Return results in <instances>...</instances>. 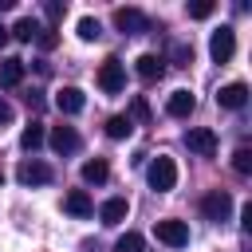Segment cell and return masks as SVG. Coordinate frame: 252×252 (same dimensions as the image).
Wrapping results in <instances>:
<instances>
[{"label":"cell","instance_id":"ffe728a7","mask_svg":"<svg viewBox=\"0 0 252 252\" xmlns=\"http://www.w3.org/2000/svg\"><path fill=\"white\" fill-rule=\"evenodd\" d=\"M130 130H134V122H130L126 114H114V118L106 122V138H114V142H122V138H130Z\"/></svg>","mask_w":252,"mask_h":252},{"label":"cell","instance_id":"5bb4252c","mask_svg":"<svg viewBox=\"0 0 252 252\" xmlns=\"http://www.w3.org/2000/svg\"><path fill=\"white\" fill-rule=\"evenodd\" d=\"M63 209H67L71 217H91V213H94V201L87 197V189H71V193L63 197Z\"/></svg>","mask_w":252,"mask_h":252},{"label":"cell","instance_id":"7402d4cb","mask_svg":"<svg viewBox=\"0 0 252 252\" xmlns=\"http://www.w3.org/2000/svg\"><path fill=\"white\" fill-rule=\"evenodd\" d=\"M232 169L244 173V177L252 173V150H248V146H236V154H232Z\"/></svg>","mask_w":252,"mask_h":252},{"label":"cell","instance_id":"d6986e66","mask_svg":"<svg viewBox=\"0 0 252 252\" xmlns=\"http://www.w3.org/2000/svg\"><path fill=\"white\" fill-rule=\"evenodd\" d=\"M47 142V134H43V126L39 122H32V126H24V134H20V146L28 150V154H35L39 146Z\"/></svg>","mask_w":252,"mask_h":252},{"label":"cell","instance_id":"2e32d148","mask_svg":"<svg viewBox=\"0 0 252 252\" xmlns=\"http://www.w3.org/2000/svg\"><path fill=\"white\" fill-rule=\"evenodd\" d=\"M24 83V59H4L0 63V87H20Z\"/></svg>","mask_w":252,"mask_h":252},{"label":"cell","instance_id":"f546056e","mask_svg":"<svg viewBox=\"0 0 252 252\" xmlns=\"http://www.w3.org/2000/svg\"><path fill=\"white\" fill-rule=\"evenodd\" d=\"M8 8H12V0H0V12H8Z\"/></svg>","mask_w":252,"mask_h":252},{"label":"cell","instance_id":"52a82bcc","mask_svg":"<svg viewBox=\"0 0 252 252\" xmlns=\"http://www.w3.org/2000/svg\"><path fill=\"white\" fill-rule=\"evenodd\" d=\"M16 177H20V185H47L55 173H51V165H47V161H35V158H28V161H20Z\"/></svg>","mask_w":252,"mask_h":252},{"label":"cell","instance_id":"277c9868","mask_svg":"<svg viewBox=\"0 0 252 252\" xmlns=\"http://www.w3.org/2000/svg\"><path fill=\"white\" fill-rule=\"evenodd\" d=\"M201 213H205L209 220H228V213H232V197H228L224 189H213V193L201 197Z\"/></svg>","mask_w":252,"mask_h":252},{"label":"cell","instance_id":"e0dca14e","mask_svg":"<svg viewBox=\"0 0 252 252\" xmlns=\"http://www.w3.org/2000/svg\"><path fill=\"white\" fill-rule=\"evenodd\" d=\"M110 177V165L102 161V158H91V161H83V181L87 185H102Z\"/></svg>","mask_w":252,"mask_h":252},{"label":"cell","instance_id":"ba28073f","mask_svg":"<svg viewBox=\"0 0 252 252\" xmlns=\"http://www.w3.org/2000/svg\"><path fill=\"white\" fill-rule=\"evenodd\" d=\"M185 146H189L193 154H201V158H213V154H217V134H213L209 126H193V130L185 134Z\"/></svg>","mask_w":252,"mask_h":252},{"label":"cell","instance_id":"d4e9b609","mask_svg":"<svg viewBox=\"0 0 252 252\" xmlns=\"http://www.w3.org/2000/svg\"><path fill=\"white\" fill-rule=\"evenodd\" d=\"M35 43H39V51H51V47L59 43V32H55V28H39V35H35Z\"/></svg>","mask_w":252,"mask_h":252},{"label":"cell","instance_id":"6da1fadb","mask_svg":"<svg viewBox=\"0 0 252 252\" xmlns=\"http://www.w3.org/2000/svg\"><path fill=\"white\" fill-rule=\"evenodd\" d=\"M146 181H150V189H158V193H169V189L177 185V165H173V158L158 154V158L150 161V169H146Z\"/></svg>","mask_w":252,"mask_h":252},{"label":"cell","instance_id":"4dcf8cb0","mask_svg":"<svg viewBox=\"0 0 252 252\" xmlns=\"http://www.w3.org/2000/svg\"><path fill=\"white\" fill-rule=\"evenodd\" d=\"M0 181H4V173H0Z\"/></svg>","mask_w":252,"mask_h":252},{"label":"cell","instance_id":"4fadbf2b","mask_svg":"<svg viewBox=\"0 0 252 252\" xmlns=\"http://www.w3.org/2000/svg\"><path fill=\"white\" fill-rule=\"evenodd\" d=\"M165 110H169L173 118H189V114L197 110V98H193V91H173V94L165 98Z\"/></svg>","mask_w":252,"mask_h":252},{"label":"cell","instance_id":"4316f807","mask_svg":"<svg viewBox=\"0 0 252 252\" xmlns=\"http://www.w3.org/2000/svg\"><path fill=\"white\" fill-rule=\"evenodd\" d=\"M43 12H47V20H51V24H59V20L67 16V4H59V0H47V4H43Z\"/></svg>","mask_w":252,"mask_h":252},{"label":"cell","instance_id":"30bf717a","mask_svg":"<svg viewBox=\"0 0 252 252\" xmlns=\"http://www.w3.org/2000/svg\"><path fill=\"white\" fill-rule=\"evenodd\" d=\"M134 71H138V79H142V83H158V79L165 75V59H161V55H154V51H146V55H138Z\"/></svg>","mask_w":252,"mask_h":252},{"label":"cell","instance_id":"9a60e30c","mask_svg":"<svg viewBox=\"0 0 252 252\" xmlns=\"http://www.w3.org/2000/svg\"><path fill=\"white\" fill-rule=\"evenodd\" d=\"M126 213H130L126 197H110V201H102V209H98V220H102V224H118V220H126Z\"/></svg>","mask_w":252,"mask_h":252},{"label":"cell","instance_id":"f1b7e54d","mask_svg":"<svg viewBox=\"0 0 252 252\" xmlns=\"http://www.w3.org/2000/svg\"><path fill=\"white\" fill-rule=\"evenodd\" d=\"M8 39H12V35H8V28H4V24H0V47H4V43H8Z\"/></svg>","mask_w":252,"mask_h":252},{"label":"cell","instance_id":"cb8c5ba5","mask_svg":"<svg viewBox=\"0 0 252 252\" xmlns=\"http://www.w3.org/2000/svg\"><path fill=\"white\" fill-rule=\"evenodd\" d=\"M98 32H102V28H98V20H94V16H83V20H79V39H87V43H91V39H98Z\"/></svg>","mask_w":252,"mask_h":252},{"label":"cell","instance_id":"9c48e42d","mask_svg":"<svg viewBox=\"0 0 252 252\" xmlns=\"http://www.w3.org/2000/svg\"><path fill=\"white\" fill-rule=\"evenodd\" d=\"M47 142H51V150H55V154H75V150L83 146V138H79V130H75V126H55V130L47 134Z\"/></svg>","mask_w":252,"mask_h":252},{"label":"cell","instance_id":"8fae6325","mask_svg":"<svg viewBox=\"0 0 252 252\" xmlns=\"http://www.w3.org/2000/svg\"><path fill=\"white\" fill-rule=\"evenodd\" d=\"M217 106H224V110H244V106H248V87H244V83L220 87V91H217Z\"/></svg>","mask_w":252,"mask_h":252},{"label":"cell","instance_id":"44dd1931","mask_svg":"<svg viewBox=\"0 0 252 252\" xmlns=\"http://www.w3.org/2000/svg\"><path fill=\"white\" fill-rule=\"evenodd\" d=\"M146 248V240L138 236V232H122L118 240H114V252H142Z\"/></svg>","mask_w":252,"mask_h":252},{"label":"cell","instance_id":"8992f818","mask_svg":"<svg viewBox=\"0 0 252 252\" xmlns=\"http://www.w3.org/2000/svg\"><path fill=\"white\" fill-rule=\"evenodd\" d=\"M114 28H118L122 35H138V32L150 28V20H146V12H138V8H114Z\"/></svg>","mask_w":252,"mask_h":252},{"label":"cell","instance_id":"484cf974","mask_svg":"<svg viewBox=\"0 0 252 252\" xmlns=\"http://www.w3.org/2000/svg\"><path fill=\"white\" fill-rule=\"evenodd\" d=\"M130 114H134L138 122H150V106H146V98H142V94H134V102H130ZM130 114H126V118H130Z\"/></svg>","mask_w":252,"mask_h":252},{"label":"cell","instance_id":"5b68a950","mask_svg":"<svg viewBox=\"0 0 252 252\" xmlns=\"http://www.w3.org/2000/svg\"><path fill=\"white\" fill-rule=\"evenodd\" d=\"M154 232H158V240L169 244V248H185V244H189V224H185V220H158Z\"/></svg>","mask_w":252,"mask_h":252},{"label":"cell","instance_id":"7a4b0ae2","mask_svg":"<svg viewBox=\"0 0 252 252\" xmlns=\"http://www.w3.org/2000/svg\"><path fill=\"white\" fill-rule=\"evenodd\" d=\"M98 87H102V94H122V87H126V67H122V59H102V67H98Z\"/></svg>","mask_w":252,"mask_h":252},{"label":"cell","instance_id":"7c38bea8","mask_svg":"<svg viewBox=\"0 0 252 252\" xmlns=\"http://www.w3.org/2000/svg\"><path fill=\"white\" fill-rule=\"evenodd\" d=\"M83 106H87V94L79 87H59L55 91V110L59 114H79Z\"/></svg>","mask_w":252,"mask_h":252},{"label":"cell","instance_id":"ac0fdd59","mask_svg":"<svg viewBox=\"0 0 252 252\" xmlns=\"http://www.w3.org/2000/svg\"><path fill=\"white\" fill-rule=\"evenodd\" d=\"M8 35L20 39V43H32V39L39 35V24H35L32 16H24V20H16V28H8Z\"/></svg>","mask_w":252,"mask_h":252},{"label":"cell","instance_id":"3957f363","mask_svg":"<svg viewBox=\"0 0 252 252\" xmlns=\"http://www.w3.org/2000/svg\"><path fill=\"white\" fill-rule=\"evenodd\" d=\"M232 51H236V32H232L228 24H220V28L213 32V39H209V55H213V63H228Z\"/></svg>","mask_w":252,"mask_h":252},{"label":"cell","instance_id":"83f0119b","mask_svg":"<svg viewBox=\"0 0 252 252\" xmlns=\"http://www.w3.org/2000/svg\"><path fill=\"white\" fill-rule=\"evenodd\" d=\"M12 118H16V110H12V102H4V98H0V126H8Z\"/></svg>","mask_w":252,"mask_h":252},{"label":"cell","instance_id":"603a6c76","mask_svg":"<svg viewBox=\"0 0 252 252\" xmlns=\"http://www.w3.org/2000/svg\"><path fill=\"white\" fill-rule=\"evenodd\" d=\"M185 12H189V20H209V16L217 12V4H213V0H193Z\"/></svg>","mask_w":252,"mask_h":252}]
</instances>
